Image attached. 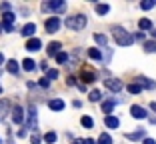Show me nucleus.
I'll return each instance as SVG.
<instances>
[{"mask_svg":"<svg viewBox=\"0 0 156 144\" xmlns=\"http://www.w3.org/2000/svg\"><path fill=\"white\" fill-rule=\"evenodd\" d=\"M112 34H114V40L118 42L120 46H130V44L134 42L132 34H128L124 28H120V26H114V28H112Z\"/></svg>","mask_w":156,"mask_h":144,"instance_id":"nucleus-1","label":"nucleus"},{"mask_svg":"<svg viewBox=\"0 0 156 144\" xmlns=\"http://www.w3.org/2000/svg\"><path fill=\"white\" fill-rule=\"evenodd\" d=\"M86 16L84 14H74V16H68L66 18V28H70V30H82L84 26H86Z\"/></svg>","mask_w":156,"mask_h":144,"instance_id":"nucleus-2","label":"nucleus"},{"mask_svg":"<svg viewBox=\"0 0 156 144\" xmlns=\"http://www.w3.org/2000/svg\"><path fill=\"white\" fill-rule=\"evenodd\" d=\"M42 10H52V12L62 14V12L66 10V2H62V0H52V2H44V4H42Z\"/></svg>","mask_w":156,"mask_h":144,"instance_id":"nucleus-3","label":"nucleus"},{"mask_svg":"<svg viewBox=\"0 0 156 144\" xmlns=\"http://www.w3.org/2000/svg\"><path fill=\"white\" fill-rule=\"evenodd\" d=\"M44 28H46V32H48V34L58 32V28H60V20H58V16H50V18L44 22Z\"/></svg>","mask_w":156,"mask_h":144,"instance_id":"nucleus-4","label":"nucleus"},{"mask_svg":"<svg viewBox=\"0 0 156 144\" xmlns=\"http://www.w3.org/2000/svg\"><path fill=\"white\" fill-rule=\"evenodd\" d=\"M36 106H34V104H30V106H28V128H30V130H34L36 132V128H38V124H36Z\"/></svg>","mask_w":156,"mask_h":144,"instance_id":"nucleus-5","label":"nucleus"},{"mask_svg":"<svg viewBox=\"0 0 156 144\" xmlns=\"http://www.w3.org/2000/svg\"><path fill=\"white\" fill-rule=\"evenodd\" d=\"M80 78H82L84 82H94V80H96V72H94L90 66H82V70H80Z\"/></svg>","mask_w":156,"mask_h":144,"instance_id":"nucleus-6","label":"nucleus"},{"mask_svg":"<svg viewBox=\"0 0 156 144\" xmlns=\"http://www.w3.org/2000/svg\"><path fill=\"white\" fill-rule=\"evenodd\" d=\"M104 86L108 90H112V92H120V90H122V80H116V78H106L104 80Z\"/></svg>","mask_w":156,"mask_h":144,"instance_id":"nucleus-7","label":"nucleus"},{"mask_svg":"<svg viewBox=\"0 0 156 144\" xmlns=\"http://www.w3.org/2000/svg\"><path fill=\"white\" fill-rule=\"evenodd\" d=\"M12 122H14V124H22V122H24V110H22V106H14L12 108Z\"/></svg>","mask_w":156,"mask_h":144,"instance_id":"nucleus-8","label":"nucleus"},{"mask_svg":"<svg viewBox=\"0 0 156 144\" xmlns=\"http://www.w3.org/2000/svg\"><path fill=\"white\" fill-rule=\"evenodd\" d=\"M34 32H36V24L34 22H28V24H24L22 26V36H28V38H34Z\"/></svg>","mask_w":156,"mask_h":144,"instance_id":"nucleus-9","label":"nucleus"},{"mask_svg":"<svg viewBox=\"0 0 156 144\" xmlns=\"http://www.w3.org/2000/svg\"><path fill=\"white\" fill-rule=\"evenodd\" d=\"M40 48H42L40 38H30V40L26 42V50H30V52H36V50H40Z\"/></svg>","mask_w":156,"mask_h":144,"instance_id":"nucleus-10","label":"nucleus"},{"mask_svg":"<svg viewBox=\"0 0 156 144\" xmlns=\"http://www.w3.org/2000/svg\"><path fill=\"white\" fill-rule=\"evenodd\" d=\"M136 84L140 86V88H148V90H152V88H156V84L152 82V80H148V78H144V76H138V80H136Z\"/></svg>","mask_w":156,"mask_h":144,"instance_id":"nucleus-11","label":"nucleus"},{"mask_svg":"<svg viewBox=\"0 0 156 144\" xmlns=\"http://www.w3.org/2000/svg\"><path fill=\"white\" fill-rule=\"evenodd\" d=\"M48 108H50V110H64V100H60V98L48 100Z\"/></svg>","mask_w":156,"mask_h":144,"instance_id":"nucleus-12","label":"nucleus"},{"mask_svg":"<svg viewBox=\"0 0 156 144\" xmlns=\"http://www.w3.org/2000/svg\"><path fill=\"white\" fill-rule=\"evenodd\" d=\"M8 110H10V102L6 100V98H2V100H0V120H4V116L8 114Z\"/></svg>","mask_w":156,"mask_h":144,"instance_id":"nucleus-13","label":"nucleus"},{"mask_svg":"<svg viewBox=\"0 0 156 144\" xmlns=\"http://www.w3.org/2000/svg\"><path fill=\"white\" fill-rule=\"evenodd\" d=\"M104 124H106V128H118V126H120V120L116 116H110V114H108V116L104 118Z\"/></svg>","mask_w":156,"mask_h":144,"instance_id":"nucleus-14","label":"nucleus"},{"mask_svg":"<svg viewBox=\"0 0 156 144\" xmlns=\"http://www.w3.org/2000/svg\"><path fill=\"white\" fill-rule=\"evenodd\" d=\"M60 48H62L60 42H50V44H48V56H56L60 52Z\"/></svg>","mask_w":156,"mask_h":144,"instance_id":"nucleus-15","label":"nucleus"},{"mask_svg":"<svg viewBox=\"0 0 156 144\" xmlns=\"http://www.w3.org/2000/svg\"><path fill=\"white\" fill-rule=\"evenodd\" d=\"M130 112H132L134 118H146V116H148L146 110H144L142 106H132V110H130Z\"/></svg>","mask_w":156,"mask_h":144,"instance_id":"nucleus-16","label":"nucleus"},{"mask_svg":"<svg viewBox=\"0 0 156 144\" xmlns=\"http://www.w3.org/2000/svg\"><path fill=\"white\" fill-rule=\"evenodd\" d=\"M6 70H8L10 74H18L20 66H18V62H16V60H8V62H6Z\"/></svg>","mask_w":156,"mask_h":144,"instance_id":"nucleus-17","label":"nucleus"},{"mask_svg":"<svg viewBox=\"0 0 156 144\" xmlns=\"http://www.w3.org/2000/svg\"><path fill=\"white\" fill-rule=\"evenodd\" d=\"M14 20H16V16H14L12 12H4L2 14V22H4V26H12Z\"/></svg>","mask_w":156,"mask_h":144,"instance_id":"nucleus-18","label":"nucleus"},{"mask_svg":"<svg viewBox=\"0 0 156 144\" xmlns=\"http://www.w3.org/2000/svg\"><path fill=\"white\" fill-rule=\"evenodd\" d=\"M22 68H24V70H28V72H32V70L36 68V62H34L32 58H24V62H22Z\"/></svg>","mask_w":156,"mask_h":144,"instance_id":"nucleus-19","label":"nucleus"},{"mask_svg":"<svg viewBox=\"0 0 156 144\" xmlns=\"http://www.w3.org/2000/svg\"><path fill=\"white\" fill-rule=\"evenodd\" d=\"M88 56H90L92 60H100L102 58V52L98 48H88Z\"/></svg>","mask_w":156,"mask_h":144,"instance_id":"nucleus-20","label":"nucleus"},{"mask_svg":"<svg viewBox=\"0 0 156 144\" xmlns=\"http://www.w3.org/2000/svg\"><path fill=\"white\" fill-rule=\"evenodd\" d=\"M114 104H116V100H106V102L102 104V112H106V116H108V112H112Z\"/></svg>","mask_w":156,"mask_h":144,"instance_id":"nucleus-21","label":"nucleus"},{"mask_svg":"<svg viewBox=\"0 0 156 144\" xmlns=\"http://www.w3.org/2000/svg\"><path fill=\"white\" fill-rule=\"evenodd\" d=\"M126 138H128V140H140V138H144V130H138V132H128V134H126Z\"/></svg>","mask_w":156,"mask_h":144,"instance_id":"nucleus-22","label":"nucleus"},{"mask_svg":"<svg viewBox=\"0 0 156 144\" xmlns=\"http://www.w3.org/2000/svg\"><path fill=\"white\" fill-rule=\"evenodd\" d=\"M44 78L48 80V82H50V80H56V78H58V70H56V68L46 70V76H44Z\"/></svg>","mask_w":156,"mask_h":144,"instance_id":"nucleus-23","label":"nucleus"},{"mask_svg":"<svg viewBox=\"0 0 156 144\" xmlns=\"http://www.w3.org/2000/svg\"><path fill=\"white\" fill-rule=\"evenodd\" d=\"M138 26H140V30H152V22L148 18H142L138 22Z\"/></svg>","mask_w":156,"mask_h":144,"instance_id":"nucleus-24","label":"nucleus"},{"mask_svg":"<svg viewBox=\"0 0 156 144\" xmlns=\"http://www.w3.org/2000/svg\"><path fill=\"white\" fill-rule=\"evenodd\" d=\"M80 124H82L84 128H92V126H94V120H92L90 116H82L80 118Z\"/></svg>","mask_w":156,"mask_h":144,"instance_id":"nucleus-25","label":"nucleus"},{"mask_svg":"<svg viewBox=\"0 0 156 144\" xmlns=\"http://www.w3.org/2000/svg\"><path fill=\"white\" fill-rule=\"evenodd\" d=\"M98 144H112V138H110V134H106V132H102V134L98 136Z\"/></svg>","mask_w":156,"mask_h":144,"instance_id":"nucleus-26","label":"nucleus"},{"mask_svg":"<svg viewBox=\"0 0 156 144\" xmlns=\"http://www.w3.org/2000/svg\"><path fill=\"white\" fill-rule=\"evenodd\" d=\"M144 50L146 52H156V40H146L144 42Z\"/></svg>","mask_w":156,"mask_h":144,"instance_id":"nucleus-27","label":"nucleus"},{"mask_svg":"<svg viewBox=\"0 0 156 144\" xmlns=\"http://www.w3.org/2000/svg\"><path fill=\"white\" fill-rule=\"evenodd\" d=\"M108 10H110V6H108V4H96V14H100V16L108 14Z\"/></svg>","mask_w":156,"mask_h":144,"instance_id":"nucleus-28","label":"nucleus"},{"mask_svg":"<svg viewBox=\"0 0 156 144\" xmlns=\"http://www.w3.org/2000/svg\"><path fill=\"white\" fill-rule=\"evenodd\" d=\"M94 40H96L100 46H106V44H108V38H106L104 34H94Z\"/></svg>","mask_w":156,"mask_h":144,"instance_id":"nucleus-29","label":"nucleus"},{"mask_svg":"<svg viewBox=\"0 0 156 144\" xmlns=\"http://www.w3.org/2000/svg\"><path fill=\"white\" fill-rule=\"evenodd\" d=\"M44 142L54 144L56 142V132H46V134H44Z\"/></svg>","mask_w":156,"mask_h":144,"instance_id":"nucleus-30","label":"nucleus"},{"mask_svg":"<svg viewBox=\"0 0 156 144\" xmlns=\"http://www.w3.org/2000/svg\"><path fill=\"white\" fill-rule=\"evenodd\" d=\"M66 60H68V54H66V52H58V54H56V62H58V64H66Z\"/></svg>","mask_w":156,"mask_h":144,"instance_id":"nucleus-31","label":"nucleus"},{"mask_svg":"<svg viewBox=\"0 0 156 144\" xmlns=\"http://www.w3.org/2000/svg\"><path fill=\"white\" fill-rule=\"evenodd\" d=\"M140 90H142V88H140V86H138L136 82L128 84V92H130V94H138V92H140Z\"/></svg>","mask_w":156,"mask_h":144,"instance_id":"nucleus-32","label":"nucleus"},{"mask_svg":"<svg viewBox=\"0 0 156 144\" xmlns=\"http://www.w3.org/2000/svg\"><path fill=\"white\" fill-rule=\"evenodd\" d=\"M154 4H156L154 0H144L142 4H140V8H142V10H150V8H152Z\"/></svg>","mask_w":156,"mask_h":144,"instance_id":"nucleus-33","label":"nucleus"},{"mask_svg":"<svg viewBox=\"0 0 156 144\" xmlns=\"http://www.w3.org/2000/svg\"><path fill=\"white\" fill-rule=\"evenodd\" d=\"M88 98H90L92 102H98V100H100V92H98V90H92V92L88 94Z\"/></svg>","mask_w":156,"mask_h":144,"instance_id":"nucleus-34","label":"nucleus"},{"mask_svg":"<svg viewBox=\"0 0 156 144\" xmlns=\"http://www.w3.org/2000/svg\"><path fill=\"white\" fill-rule=\"evenodd\" d=\"M74 144H96V142H94V140H90V138H86V140L76 138V140H74Z\"/></svg>","mask_w":156,"mask_h":144,"instance_id":"nucleus-35","label":"nucleus"},{"mask_svg":"<svg viewBox=\"0 0 156 144\" xmlns=\"http://www.w3.org/2000/svg\"><path fill=\"white\" fill-rule=\"evenodd\" d=\"M0 10H2V12H10V4L8 2H2V4H0Z\"/></svg>","mask_w":156,"mask_h":144,"instance_id":"nucleus-36","label":"nucleus"},{"mask_svg":"<svg viewBox=\"0 0 156 144\" xmlns=\"http://www.w3.org/2000/svg\"><path fill=\"white\" fill-rule=\"evenodd\" d=\"M30 142H32V144H40V136H38L36 132H34V134H32V138H30Z\"/></svg>","mask_w":156,"mask_h":144,"instance_id":"nucleus-37","label":"nucleus"},{"mask_svg":"<svg viewBox=\"0 0 156 144\" xmlns=\"http://www.w3.org/2000/svg\"><path fill=\"white\" fill-rule=\"evenodd\" d=\"M40 86H44V88H48V86H50V82H48L46 78H40Z\"/></svg>","mask_w":156,"mask_h":144,"instance_id":"nucleus-38","label":"nucleus"},{"mask_svg":"<svg viewBox=\"0 0 156 144\" xmlns=\"http://www.w3.org/2000/svg\"><path fill=\"white\" fill-rule=\"evenodd\" d=\"M74 84H76V78H74V76H68V86H74Z\"/></svg>","mask_w":156,"mask_h":144,"instance_id":"nucleus-39","label":"nucleus"},{"mask_svg":"<svg viewBox=\"0 0 156 144\" xmlns=\"http://www.w3.org/2000/svg\"><path fill=\"white\" fill-rule=\"evenodd\" d=\"M144 144H156L154 138H144Z\"/></svg>","mask_w":156,"mask_h":144,"instance_id":"nucleus-40","label":"nucleus"},{"mask_svg":"<svg viewBox=\"0 0 156 144\" xmlns=\"http://www.w3.org/2000/svg\"><path fill=\"white\" fill-rule=\"evenodd\" d=\"M134 40H144V34H136V36H132Z\"/></svg>","mask_w":156,"mask_h":144,"instance_id":"nucleus-41","label":"nucleus"},{"mask_svg":"<svg viewBox=\"0 0 156 144\" xmlns=\"http://www.w3.org/2000/svg\"><path fill=\"white\" fill-rule=\"evenodd\" d=\"M4 64V54H2V52H0V66Z\"/></svg>","mask_w":156,"mask_h":144,"instance_id":"nucleus-42","label":"nucleus"},{"mask_svg":"<svg viewBox=\"0 0 156 144\" xmlns=\"http://www.w3.org/2000/svg\"><path fill=\"white\" fill-rule=\"evenodd\" d=\"M152 36H154V38H156V30H152Z\"/></svg>","mask_w":156,"mask_h":144,"instance_id":"nucleus-43","label":"nucleus"},{"mask_svg":"<svg viewBox=\"0 0 156 144\" xmlns=\"http://www.w3.org/2000/svg\"><path fill=\"white\" fill-rule=\"evenodd\" d=\"M0 94H2V86H0Z\"/></svg>","mask_w":156,"mask_h":144,"instance_id":"nucleus-44","label":"nucleus"},{"mask_svg":"<svg viewBox=\"0 0 156 144\" xmlns=\"http://www.w3.org/2000/svg\"><path fill=\"white\" fill-rule=\"evenodd\" d=\"M0 32H2V26H0Z\"/></svg>","mask_w":156,"mask_h":144,"instance_id":"nucleus-45","label":"nucleus"},{"mask_svg":"<svg viewBox=\"0 0 156 144\" xmlns=\"http://www.w3.org/2000/svg\"><path fill=\"white\" fill-rule=\"evenodd\" d=\"M0 142H2V140H0Z\"/></svg>","mask_w":156,"mask_h":144,"instance_id":"nucleus-46","label":"nucleus"}]
</instances>
